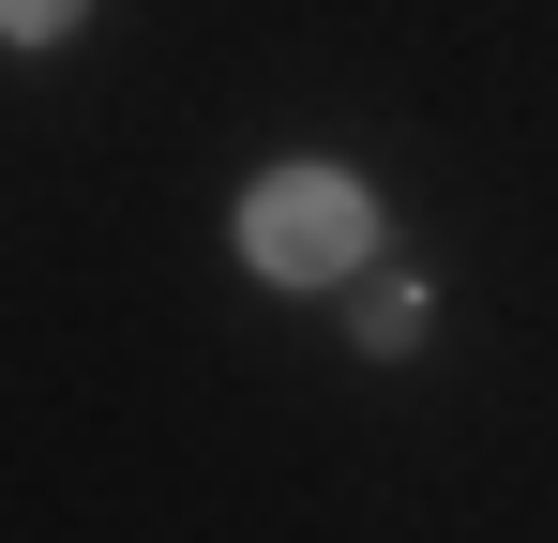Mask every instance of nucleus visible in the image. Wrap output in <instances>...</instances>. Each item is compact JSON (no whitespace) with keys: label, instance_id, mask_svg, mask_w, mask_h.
<instances>
[{"label":"nucleus","instance_id":"nucleus-1","mask_svg":"<svg viewBox=\"0 0 558 543\" xmlns=\"http://www.w3.org/2000/svg\"><path fill=\"white\" fill-rule=\"evenodd\" d=\"M242 257L272 272V287H348L377 257V196L348 167H272L242 196Z\"/></svg>","mask_w":558,"mask_h":543},{"label":"nucleus","instance_id":"nucleus-2","mask_svg":"<svg viewBox=\"0 0 558 543\" xmlns=\"http://www.w3.org/2000/svg\"><path fill=\"white\" fill-rule=\"evenodd\" d=\"M363 348H377V362H392V348H423V287H408V272L363 302Z\"/></svg>","mask_w":558,"mask_h":543},{"label":"nucleus","instance_id":"nucleus-3","mask_svg":"<svg viewBox=\"0 0 558 543\" xmlns=\"http://www.w3.org/2000/svg\"><path fill=\"white\" fill-rule=\"evenodd\" d=\"M76 15H92V0H0V46H61Z\"/></svg>","mask_w":558,"mask_h":543}]
</instances>
